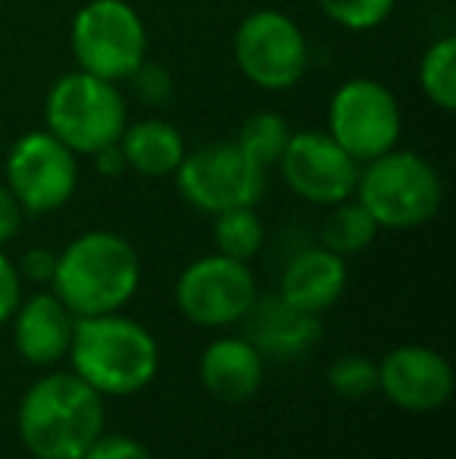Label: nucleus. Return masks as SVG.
<instances>
[{
  "instance_id": "9d476101",
  "label": "nucleus",
  "mask_w": 456,
  "mask_h": 459,
  "mask_svg": "<svg viewBox=\"0 0 456 459\" xmlns=\"http://www.w3.org/2000/svg\"><path fill=\"white\" fill-rule=\"evenodd\" d=\"M6 187L25 216H47L66 206L79 187V157L47 128L29 132L6 153Z\"/></svg>"
},
{
  "instance_id": "f03ea898",
  "label": "nucleus",
  "mask_w": 456,
  "mask_h": 459,
  "mask_svg": "<svg viewBox=\"0 0 456 459\" xmlns=\"http://www.w3.org/2000/svg\"><path fill=\"white\" fill-rule=\"evenodd\" d=\"M141 284V256L132 241L116 231L94 229L73 238L56 254L54 294L75 316L119 313Z\"/></svg>"
},
{
  "instance_id": "c85d7f7f",
  "label": "nucleus",
  "mask_w": 456,
  "mask_h": 459,
  "mask_svg": "<svg viewBox=\"0 0 456 459\" xmlns=\"http://www.w3.org/2000/svg\"><path fill=\"white\" fill-rule=\"evenodd\" d=\"M22 222H25V210L19 206V200L10 194V187L0 185V247L19 235Z\"/></svg>"
},
{
  "instance_id": "b1692460",
  "label": "nucleus",
  "mask_w": 456,
  "mask_h": 459,
  "mask_svg": "<svg viewBox=\"0 0 456 459\" xmlns=\"http://www.w3.org/2000/svg\"><path fill=\"white\" fill-rule=\"evenodd\" d=\"M319 10L347 31H372L394 13L397 0H316Z\"/></svg>"
},
{
  "instance_id": "2eb2a0df",
  "label": "nucleus",
  "mask_w": 456,
  "mask_h": 459,
  "mask_svg": "<svg viewBox=\"0 0 456 459\" xmlns=\"http://www.w3.org/2000/svg\"><path fill=\"white\" fill-rule=\"evenodd\" d=\"M241 322H247V334L244 338L272 359H297L316 347L323 338V322L319 316L300 313V309L288 307L279 294L275 297H256L254 307L247 309Z\"/></svg>"
},
{
  "instance_id": "39448f33",
  "label": "nucleus",
  "mask_w": 456,
  "mask_h": 459,
  "mask_svg": "<svg viewBox=\"0 0 456 459\" xmlns=\"http://www.w3.org/2000/svg\"><path fill=\"white\" fill-rule=\"evenodd\" d=\"M44 126L75 157H91L119 141L128 126V103L119 85L91 73H66L44 100Z\"/></svg>"
},
{
  "instance_id": "cd10ccee",
  "label": "nucleus",
  "mask_w": 456,
  "mask_h": 459,
  "mask_svg": "<svg viewBox=\"0 0 456 459\" xmlns=\"http://www.w3.org/2000/svg\"><path fill=\"white\" fill-rule=\"evenodd\" d=\"M16 269H19V278H25V281L50 284L54 281V273H56V250H50V247L25 250Z\"/></svg>"
},
{
  "instance_id": "9b49d317",
  "label": "nucleus",
  "mask_w": 456,
  "mask_h": 459,
  "mask_svg": "<svg viewBox=\"0 0 456 459\" xmlns=\"http://www.w3.org/2000/svg\"><path fill=\"white\" fill-rule=\"evenodd\" d=\"M400 103L375 79H347L329 100V134L357 163L394 151L400 141Z\"/></svg>"
},
{
  "instance_id": "6ab92c4d",
  "label": "nucleus",
  "mask_w": 456,
  "mask_h": 459,
  "mask_svg": "<svg viewBox=\"0 0 456 459\" xmlns=\"http://www.w3.org/2000/svg\"><path fill=\"white\" fill-rule=\"evenodd\" d=\"M378 222L369 216L363 204L357 197H347L341 204L331 206V212L325 216L323 231H319V244L329 247L331 254L338 256H353V254H363L378 235Z\"/></svg>"
},
{
  "instance_id": "ddd939ff",
  "label": "nucleus",
  "mask_w": 456,
  "mask_h": 459,
  "mask_svg": "<svg viewBox=\"0 0 456 459\" xmlns=\"http://www.w3.org/2000/svg\"><path fill=\"white\" fill-rule=\"evenodd\" d=\"M378 391L403 412H434L453 397V366L426 344H400L378 363Z\"/></svg>"
},
{
  "instance_id": "5701e85b",
  "label": "nucleus",
  "mask_w": 456,
  "mask_h": 459,
  "mask_svg": "<svg viewBox=\"0 0 456 459\" xmlns=\"http://www.w3.org/2000/svg\"><path fill=\"white\" fill-rule=\"evenodd\" d=\"M329 385L344 400L369 397L378 391V363L363 353H344L329 368Z\"/></svg>"
},
{
  "instance_id": "f3484780",
  "label": "nucleus",
  "mask_w": 456,
  "mask_h": 459,
  "mask_svg": "<svg viewBox=\"0 0 456 459\" xmlns=\"http://www.w3.org/2000/svg\"><path fill=\"white\" fill-rule=\"evenodd\" d=\"M197 375L213 397L226 400V403H244V400L256 397V391L262 387L266 357L247 338H219L203 347Z\"/></svg>"
},
{
  "instance_id": "7ed1b4c3",
  "label": "nucleus",
  "mask_w": 456,
  "mask_h": 459,
  "mask_svg": "<svg viewBox=\"0 0 456 459\" xmlns=\"http://www.w3.org/2000/svg\"><path fill=\"white\" fill-rule=\"evenodd\" d=\"M73 372L100 397H132L159 372V344L141 322L119 313L75 319L69 344Z\"/></svg>"
},
{
  "instance_id": "4468645a",
  "label": "nucleus",
  "mask_w": 456,
  "mask_h": 459,
  "mask_svg": "<svg viewBox=\"0 0 456 459\" xmlns=\"http://www.w3.org/2000/svg\"><path fill=\"white\" fill-rule=\"evenodd\" d=\"M13 344L19 357L31 366H54L66 359L73 344L75 316L63 307L54 290H38L29 300H19L13 313Z\"/></svg>"
},
{
  "instance_id": "a878e982",
  "label": "nucleus",
  "mask_w": 456,
  "mask_h": 459,
  "mask_svg": "<svg viewBox=\"0 0 456 459\" xmlns=\"http://www.w3.org/2000/svg\"><path fill=\"white\" fill-rule=\"evenodd\" d=\"M82 459H153L151 450L138 441V437L128 435H100L91 447L85 450Z\"/></svg>"
},
{
  "instance_id": "a211bd4d",
  "label": "nucleus",
  "mask_w": 456,
  "mask_h": 459,
  "mask_svg": "<svg viewBox=\"0 0 456 459\" xmlns=\"http://www.w3.org/2000/svg\"><path fill=\"white\" fill-rule=\"evenodd\" d=\"M116 144H119L128 169L138 172V176H144V178L176 176L178 163H182L185 153H188L182 132L166 119L128 122L125 132L119 134Z\"/></svg>"
},
{
  "instance_id": "f257e3e1",
  "label": "nucleus",
  "mask_w": 456,
  "mask_h": 459,
  "mask_svg": "<svg viewBox=\"0 0 456 459\" xmlns=\"http://www.w3.org/2000/svg\"><path fill=\"white\" fill-rule=\"evenodd\" d=\"M16 429L35 459H82L104 435L107 403L75 372H50L22 394Z\"/></svg>"
},
{
  "instance_id": "c756f323",
  "label": "nucleus",
  "mask_w": 456,
  "mask_h": 459,
  "mask_svg": "<svg viewBox=\"0 0 456 459\" xmlns=\"http://www.w3.org/2000/svg\"><path fill=\"white\" fill-rule=\"evenodd\" d=\"M91 160H94V166H98V172L104 178H119V176H125V172H128V163H125V157H122L119 144H110V147H104V151L91 153Z\"/></svg>"
},
{
  "instance_id": "f8f14e48",
  "label": "nucleus",
  "mask_w": 456,
  "mask_h": 459,
  "mask_svg": "<svg viewBox=\"0 0 456 459\" xmlns=\"http://www.w3.org/2000/svg\"><path fill=\"white\" fill-rule=\"evenodd\" d=\"M279 166L288 187L316 206H335L357 191L359 163L329 132H291Z\"/></svg>"
},
{
  "instance_id": "4be33fe9",
  "label": "nucleus",
  "mask_w": 456,
  "mask_h": 459,
  "mask_svg": "<svg viewBox=\"0 0 456 459\" xmlns=\"http://www.w3.org/2000/svg\"><path fill=\"white\" fill-rule=\"evenodd\" d=\"M419 88L438 109L451 113L456 107V38L444 35L422 54Z\"/></svg>"
},
{
  "instance_id": "412c9836",
  "label": "nucleus",
  "mask_w": 456,
  "mask_h": 459,
  "mask_svg": "<svg viewBox=\"0 0 456 459\" xmlns=\"http://www.w3.org/2000/svg\"><path fill=\"white\" fill-rule=\"evenodd\" d=\"M213 219H216L213 222L216 254L250 263L262 250L266 229H262V219L256 216L254 206H235V210L216 212Z\"/></svg>"
},
{
  "instance_id": "aec40b11",
  "label": "nucleus",
  "mask_w": 456,
  "mask_h": 459,
  "mask_svg": "<svg viewBox=\"0 0 456 459\" xmlns=\"http://www.w3.org/2000/svg\"><path fill=\"white\" fill-rule=\"evenodd\" d=\"M288 141H291V126H288L285 116L272 113V109H260V113H250L241 122V132H237L235 144L260 169H269V166H279Z\"/></svg>"
},
{
  "instance_id": "0eeeda50",
  "label": "nucleus",
  "mask_w": 456,
  "mask_h": 459,
  "mask_svg": "<svg viewBox=\"0 0 456 459\" xmlns=\"http://www.w3.org/2000/svg\"><path fill=\"white\" fill-rule=\"evenodd\" d=\"M176 187L197 212L256 206L266 191V169L254 163L235 141H213L188 151L176 169Z\"/></svg>"
},
{
  "instance_id": "6e6552de",
  "label": "nucleus",
  "mask_w": 456,
  "mask_h": 459,
  "mask_svg": "<svg viewBox=\"0 0 456 459\" xmlns=\"http://www.w3.org/2000/svg\"><path fill=\"white\" fill-rule=\"evenodd\" d=\"M235 60L262 91H288L310 69V44L281 10H254L235 29Z\"/></svg>"
},
{
  "instance_id": "20e7f679",
  "label": "nucleus",
  "mask_w": 456,
  "mask_h": 459,
  "mask_svg": "<svg viewBox=\"0 0 456 459\" xmlns=\"http://www.w3.org/2000/svg\"><path fill=\"white\" fill-rule=\"evenodd\" d=\"M353 197L369 210L378 229H419L438 216L444 182L438 169L416 151H388L359 169Z\"/></svg>"
},
{
  "instance_id": "1a4fd4ad",
  "label": "nucleus",
  "mask_w": 456,
  "mask_h": 459,
  "mask_svg": "<svg viewBox=\"0 0 456 459\" xmlns=\"http://www.w3.org/2000/svg\"><path fill=\"white\" fill-rule=\"evenodd\" d=\"M256 275L250 263L226 254L197 256L176 281V307L191 325L226 328L247 316L256 300Z\"/></svg>"
},
{
  "instance_id": "423d86ee",
  "label": "nucleus",
  "mask_w": 456,
  "mask_h": 459,
  "mask_svg": "<svg viewBox=\"0 0 456 459\" xmlns=\"http://www.w3.org/2000/svg\"><path fill=\"white\" fill-rule=\"evenodd\" d=\"M69 48L82 73L125 82L147 60V29L128 0H88L73 19Z\"/></svg>"
},
{
  "instance_id": "bb28decb",
  "label": "nucleus",
  "mask_w": 456,
  "mask_h": 459,
  "mask_svg": "<svg viewBox=\"0 0 456 459\" xmlns=\"http://www.w3.org/2000/svg\"><path fill=\"white\" fill-rule=\"evenodd\" d=\"M19 300H22V278H19L16 263L0 250V325L13 319Z\"/></svg>"
},
{
  "instance_id": "393cba45",
  "label": "nucleus",
  "mask_w": 456,
  "mask_h": 459,
  "mask_svg": "<svg viewBox=\"0 0 456 459\" xmlns=\"http://www.w3.org/2000/svg\"><path fill=\"white\" fill-rule=\"evenodd\" d=\"M125 82L132 85L134 97H138L144 107H166V103L172 100V91H176L169 69L157 66V63H147V60L141 63Z\"/></svg>"
},
{
  "instance_id": "dca6fc26",
  "label": "nucleus",
  "mask_w": 456,
  "mask_h": 459,
  "mask_svg": "<svg viewBox=\"0 0 456 459\" xmlns=\"http://www.w3.org/2000/svg\"><path fill=\"white\" fill-rule=\"evenodd\" d=\"M347 290V263L329 247H306L281 273L279 297L300 313L323 316Z\"/></svg>"
}]
</instances>
